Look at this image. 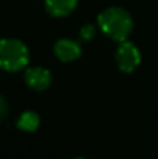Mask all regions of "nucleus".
<instances>
[{
	"mask_svg": "<svg viewBox=\"0 0 158 159\" xmlns=\"http://www.w3.org/2000/svg\"><path fill=\"white\" fill-rule=\"evenodd\" d=\"M98 25L106 36L123 42L133 31V18L123 8L109 7L98 16Z\"/></svg>",
	"mask_w": 158,
	"mask_h": 159,
	"instance_id": "1",
	"label": "nucleus"
},
{
	"mask_svg": "<svg viewBox=\"0 0 158 159\" xmlns=\"http://www.w3.org/2000/svg\"><path fill=\"white\" fill-rule=\"evenodd\" d=\"M30 61V50L21 41L14 38L0 39V69L17 73L25 69Z\"/></svg>",
	"mask_w": 158,
	"mask_h": 159,
	"instance_id": "2",
	"label": "nucleus"
},
{
	"mask_svg": "<svg viewBox=\"0 0 158 159\" xmlns=\"http://www.w3.org/2000/svg\"><path fill=\"white\" fill-rule=\"evenodd\" d=\"M115 59H116V64L122 73H133L140 66L142 55L134 43L123 41L120 42L119 48H118Z\"/></svg>",
	"mask_w": 158,
	"mask_h": 159,
	"instance_id": "3",
	"label": "nucleus"
},
{
	"mask_svg": "<svg viewBox=\"0 0 158 159\" xmlns=\"http://www.w3.org/2000/svg\"><path fill=\"white\" fill-rule=\"evenodd\" d=\"M24 81L31 89L45 91L52 84V73L45 67H30L24 73Z\"/></svg>",
	"mask_w": 158,
	"mask_h": 159,
	"instance_id": "4",
	"label": "nucleus"
},
{
	"mask_svg": "<svg viewBox=\"0 0 158 159\" xmlns=\"http://www.w3.org/2000/svg\"><path fill=\"white\" fill-rule=\"evenodd\" d=\"M55 55L60 61L69 63V61H74L81 56V48L80 43L73 39H59L55 43Z\"/></svg>",
	"mask_w": 158,
	"mask_h": 159,
	"instance_id": "5",
	"label": "nucleus"
},
{
	"mask_svg": "<svg viewBox=\"0 0 158 159\" xmlns=\"http://www.w3.org/2000/svg\"><path fill=\"white\" fill-rule=\"evenodd\" d=\"M78 0H45V8L52 17L62 18L76 8Z\"/></svg>",
	"mask_w": 158,
	"mask_h": 159,
	"instance_id": "6",
	"label": "nucleus"
},
{
	"mask_svg": "<svg viewBox=\"0 0 158 159\" xmlns=\"http://www.w3.org/2000/svg\"><path fill=\"white\" fill-rule=\"evenodd\" d=\"M39 123H41V119L36 115L35 112H24L21 113V116L17 120V129L22 130V131L27 133H32L35 131L39 127Z\"/></svg>",
	"mask_w": 158,
	"mask_h": 159,
	"instance_id": "7",
	"label": "nucleus"
},
{
	"mask_svg": "<svg viewBox=\"0 0 158 159\" xmlns=\"http://www.w3.org/2000/svg\"><path fill=\"white\" fill-rule=\"evenodd\" d=\"M95 34H97L95 25L86 24V25H83V28L80 30V38L83 39V41H91V39L95 36Z\"/></svg>",
	"mask_w": 158,
	"mask_h": 159,
	"instance_id": "8",
	"label": "nucleus"
},
{
	"mask_svg": "<svg viewBox=\"0 0 158 159\" xmlns=\"http://www.w3.org/2000/svg\"><path fill=\"white\" fill-rule=\"evenodd\" d=\"M7 116H8V102L4 96L0 95V123H3L7 119Z\"/></svg>",
	"mask_w": 158,
	"mask_h": 159,
	"instance_id": "9",
	"label": "nucleus"
}]
</instances>
